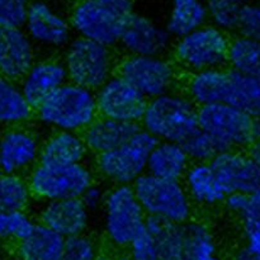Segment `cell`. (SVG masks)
<instances>
[{"label":"cell","instance_id":"f6af8a7d","mask_svg":"<svg viewBox=\"0 0 260 260\" xmlns=\"http://www.w3.org/2000/svg\"><path fill=\"white\" fill-rule=\"evenodd\" d=\"M0 173H2V165H0Z\"/></svg>","mask_w":260,"mask_h":260},{"label":"cell","instance_id":"9a60e30c","mask_svg":"<svg viewBox=\"0 0 260 260\" xmlns=\"http://www.w3.org/2000/svg\"><path fill=\"white\" fill-rule=\"evenodd\" d=\"M210 164L228 196L260 189V167L249 150H225Z\"/></svg>","mask_w":260,"mask_h":260},{"label":"cell","instance_id":"5bb4252c","mask_svg":"<svg viewBox=\"0 0 260 260\" xmlns=\"http://www.w3.org/2000/svg\"><path fill=\"white\" fill-rule=\"evenodd\" d=\"M23 29L35 45L46 48H65L74 33L70 19L47 0H30Z\"/></svg>","mask_w":260,"mask_h":260},{"label":"cell","instance_id":"d6a6232c","mask_svg":"<svg viewBox=\"0 0 260 260\" xmlns=\"http://www.w3.org/2000/svg\"><path fill=\"white\" fill-rule=\"evenodd\" d=\"M249 0H206L208 23L225 30L236 33L241 13Z\"/></svg>","mask_w":260,"mask_h":260},{"label":"cell","instance_id":"9c48e42d","mask_svg":"<svg viewBox=\"0 0 260 260\" xmlns=\"http://www.w3.org/2000/svg\"><path fill=\"white\" fill-rule=\"evenodd\" d=\"M117 74L136 86L147 99L179 89L182 71L168 55H124Z\"/></svg>","mask_w":260,"mask_h":260},{"label":"cell","instance_id":"ba28073f","mask_svg":"<svg viewBox=\"0 0 260 260\" xmlns=\"http://www.w3.org/2000/svg\"><path fill=\"white\" fill-rule=\"evenodd\" d=\"M156 141L140 126L126 142L95 155V170L112 185H131L146 173L147 159Z\"/></svg>","mask_w":260,"mask_h":260},{"label":"cell","instance_id":"1f68e13d","mask_svg":"<svg viewBox=\"0 0 260 260\" xmlns=\"http://www.w3.org/2000/svg\"><path fill=\"white\" fill-rule=\"evenodd\" d=\"M33 198L27 177L15 173H0V211L27 210Z\"/></svg>","mask_w":260,"mask_h":260},{"label":"cell","instance_id":"8992f818","mask_svg":"<svg viewBox=\"0 0 260 260\" xmlns=\"http://www.w3.org/2000/svg\"><path fill=\"white\" fill-rule=\"evenodd\" d=\"M131 185L146 216L177 223L192 220L194 205L182 180L165 179L144 173Z\"/></svg>","mask_w":260,"mask_h":260},{"label":"cell","instance_id":"4dcf8cb0","mask_svg":"<svg viewBox=\"0 0 260 260\" xmlns=\"http://www.w3.org/2000/svg\"><path fill=\"white\" fill-rule=\"evenodd\" d=\"M228 66L260 81V42L235 35L231 37Z\"/></svg>","mask_w":260,"mask_h":260},{"label":"cell","instance_id":"7c38bea8","mask_svg":"<svg viewBox=\"0 0 260 260\" xmlns=\"http://www.w3.org/2000/svg\"><path fill=\"white\" fill-rule=\"evenodd\" d=\"M33 197L41 202L80 197L94 182V172L86 162L46 165L38 162L27 177Z\"/></svg>","mask_w":260,"mask_h":260},{"label":"cell","instance_id":"6da1fadb","mask_svg":"<svg viewBox=\"0 0 260 260\" xmlns=\"http://www.w3.org/2000/svg\"><path fill=\"white\" fill-rule=\"evenodd\" d=\"M183 88L198 107L226 103L253 117L260 114V81L230 66L188 74Z\"/></svg>","mask_w":260,"mask_h":260},{"label":"cell","instance_id":"30bf717a","mask_svg":"<svg viewBox=\"0 0 260 260\" xmlns=\"http://www.w3.org/2000/svg\"><path fill=\"white\" fill-rule=\"evenodd\" d=\"M102 211L104 233L116 248L127 249L145 229L146 213L137 201L132 185H113L108 189Z\"/></svg>","mask_w":260,"mask_h":260},{"label":"cell","instance_id":"4fadbf2b","mask_svg":"<svg viewBox=\"0 0 260 260\" xmlns=\"http://www.w3.org/2000/svg\"><path fill=\"white\" fill-rule=\"evenodd\" d=\"M95 101L99 116L140 124L149 99L116 73L96 89Z\"/></svg>","mask_w":260,"mask_h":260},{"label":"cell","instance_id":"ab89813d","mask_svg":"<svg viewBox=\"0 0 260 260\" xmlns=\"http://www.w3.org/2000/svg\"><path fill=\"white\" fill-rule=\"evenodd\" d=\"M107 189L102 183H98L96 180H94L79 198L81 200L83 205L88 208L89 212H96V211L102 210L104 205V201L107 197Z\"/></svg>","mask_w":260,"mask_h":260},{"label":"cell","instance_id":"7a4b0ae2","mask_svg":"<svg viewBox=\"0 0 260 260\" xmlns=\"http://www.w3.org/2000/svg\"><path fill=\"white\" fill-rule=\"evenodd\" d=\"M134 13V0H79L69 19L76 36L114 47Z\"/></svg>","mask_w":260,"mask_h":260},{"label":"cell","instance_id":"52a82bcc","mask_svg":"<svg viewBox=\"0 0 260 260\" xmlns=\"http://www.w3.org/2000/svg\"><path fill=\"white\" fill-rule=\"evenodd\" d=\"M113 47L89 38H71L65 47L62 62L69 81L95 91L117 73Z\"/></svg>","mask_w":260,"mask_h":260},{"label":"cell","instance_id":"d6986e66","mask_svg":"<svg viewBox=\"0 0 260 260\" xmlns=\"http://www.w3.org/2000/svg\"><path fill=\"white\" fill-rule=\"evenodd\" d=\"M68 81V73L62 60L43 58L35 61L18 83L28 103L36 109Z\"/></svg>","mask_w":260,"mask_h":260},{"label":"cell","instance_id":"74e56055","mask_svg":"<svg viewBox=\"0 0 260 260\" xmlns=\"http://www.w3.org/2000/svg\"><path fill=\"white\" fill-rule=\"evenodd\" d=\"M30 0H0V27H23Z\"/></svg>","mask_w":260,"mask_h":260},{"label":"cell","instance_id":"f546056e","mask_svg":"<svg viewBox=\"0 0 260 260\" xmlns=\"http://www.w3.org/2000/svg\"><path fill=\"white\" fill-rule=\"evenodd\" d=\"M183 228L185 260H220L217 243L205 223L190 220Z\"/></svg>","mask_w":260,"mask_h":260},{"label":"cell","instance_id":"d590c367","mask_svg":"<svg viewBox=\"0 0 260 260\" xmlns=\"http://www.w3.org/2000/svg\"><path fill=\"white\" fill-rule=\"evenodd\" d=\"M98 258L96 244L85 234L71 236L65 240V248L61 260H96Z\"/></svg>","mask_w":260,"mask_h":260},{"label":"cell","instance_id":"8d00e7d4","mask_svg":"<svg viewBox=\"0 0 260 260\" xmlns=\"http://www.w3.org/2000/svg\"><path fill=\"white\" fill-rule=\"evenodd\" d=\"M236 35L260 42V2L249 0L244 7Z\"/></svg>","mask_w":260,"mask_h":260},{"label":"cell","instance_id":"5b68a950","mask_svg":"<svg viewBox=\"0 0 260 260\" xmlns=\"http://www.w3.org/2000/svg\"><path fill=\"white\" fill-rule=\"evenodd\" d=\"M231 36L206 23L188 35L175 38L172 58L185 75L228 66Z\"/></svg>","mask_w":260,"mask_h":260},{"label":"cell","instance_id":"8fae6325","mask_svg":"<svg viewBox=\"0 0 260 260\" xmlns=\"http://www.w3.org/2000/svg\"><path fill=\"white\" fill-rule=\"evenodd\" d=\"M198 127L223 150H248L254 142L255 117L226 103L198 107Z\"/></svg>","mask_w":260,"mask_h":260},{"label":"cell","instance_id":"4316f807","mask_svg":"<svg viewBox=\"0 0 260 260\" xmlns=\"http://www.w3.org/2000/svg\"><path fill=\"white\" fill-rule=\"evenodd\" d=\"M35 117V109L27 102L19 83L0 75V126L27 124Z\"/></svg>","mask_w":260,"mask_h":260},{"label":"cell","instance_id":"3957f363","mask_svg":"<svg viewBox=\"0 0 260 260\" xmlns=\"http://www.w3.org/2000/svg\"><path fill=\"white\" fill-rule=\"evenodd\" d=\"M140 126L156 140L183 142L198 128V106L175 89L147 101Z\"/></svg>","mask_w":260,"mask_h":260},{"label":"cell","instance_id":"bcb514c9","mask_svg":"<svg viewBox=\"0 0 260 260\" xmlns=\"http://www.w3.org/2000/svg\"><path fill=\"white\" fill-rule=\"evenodd\" d=\"M258 2H260V0H258Z\"/></svg>","mask_w":260,"mask_h":260},{"label":"cell","instance_id":"484cf974","mask_svg":"<svg viewBox=\"0 0 260 260\" xmlns=\"http://www.w3.org/2000/svg\"><path fill=\"white\" fill-rule=\"evenodd\" d=\"M145 229L154 238L159 260H185L183 223L146 216Z\"/></svg>","mask_w":260,"mask_h":260},{"label":"cell","instance_id":"e575fe53","mask_svg":"<svg viewBox=\"0 0 260 260\" xmlns=\"http://www.w3.org/2000/svg\"><path fill=\"white\" fill-rule=\"evenodd\" d=\"M182 144L192 162H210L218 152L225 151L210 134L200 127Z\"/></svg>","mask_w":260,"mask_h":260},{"label":"cell","instance_id":"277c9868","mask_svg":"<svg viewBox=\"0 0 260 260\" xmlns=\"http://www.w3.org/2000/svg\"><path fill=\"white\" fill-rule=\"evenodd\" d=\"M98 116L95 91L71 81L35 109L36 119L52 131L83 132Z\"/></svg>","mask_w":260,"mask_h":260},{"label":"cell","instance_id":"836d02e7","mask_svg":"<svg viewBox=\"0 0 260 260\" xmlns=\"http://www.w3.org/2000/svg\"><path fill=\"white\" fill-rule=\"evenodd\" d=\"M36 223L25 210L0 211V240L19 243L33 230Z\"/></svg>","mask_w":260,"mask_h":260},{"label":"cell","instance_id":"83f0119b","mask_svg":"<svg viewBox=\"0 0 260 260\" xmlns=\"http://www.w3.org/2000/svg\"><path fill=\"white\" fill-rule=\"evenodd\" d=\"M206 23H208L206 0H172L164 25L175 40Z\"/></svg>","mask_w":260,"mask_h":260},{"label":"cell","instance_id":"7402d4cb","mask_svg":"<svg viewBox=\"0 0 260 260\" xmlns=\"http://www.w3.org/2000/svg\"><path fill=\"white\" fill-rule=\"evenodd\" d=\"M139 128V123L98 116L81 135L89 152L98 155L126 142Z\"/></svg>","mask_w":260,"mask_h":260},{"label":"cell","instance_id":"2e32d148","mask_svg":"<svg viewBox=\"0 0 260 260\" xmlns=\"http://www.w3.org/2000/svg\"><path fill=\"white\" fill-rule=\"evenodd\" d=\"M41 144L38 135L25 124L7 127L0 132V165L2 172L29 173L40 162Z\"/></svg>","mask_w":260,"mask_h":260},{"label":"cell","instance_id":"cb8c5ba5","mask_svg":"<svg viewBox=\"0 0 260 260\" xmlns=\"http://www.w3.org/2000/svg\"><path fill=\"white\" fill-rule=\"evenodd\" d=\"M190 162L182 142L157 140L147 159L146 173L165 179L182 180Z\"/></svg>","mask_w":260,"mask_h":260},{"label":"cell","instance_id":"e0dca14e","mask_svg":"<svg viewBox=\"0 0 260 260\" xmlns=\"http://www.w3.org/2000/svg\"><path fill=\"white\" fill-rule=\"evenodd\" d=\"M174 38L164 24L141 13H134L118 45L124 55H168Z\"/></svg>","mask_w":260,"mask_h":260},{"label":"cell","instance_id":"f1b7e54d","mask_svg":"<svg viewBox=\"0 0 260 260\" xmlns=\"http://www.w3.org/2000/svg\"><path fill=\"white\" fill-rule=\"evenodd\" d=\"M223 205L239 218L245 239H260V189L250 193H231Z\"/></svg>","mask_w":260,"mask_h":260},{"label":"cell","instance_id":"f35d334b","mask_svg":"<svg viewBox=\"0 0 260 260\" xmlns=\"http://www.w3.org/2000/svg\"><path fill=\"white\" fill-rule=\"evenodd\" d=\"M128 256L132 260H159L156 244L151 234L144 229L128 245Z\"/></svg>","mask_w":260,"mask_h":260},{"label":"cell","instance_id":"d4e9b609","mask_svg":"<svg viewBox=\"0 0 260 260\" xmlns=\"http://www.w3.org/2000/svg\"><path fill=\"white\" fill-rule=\"evenodd\" d=\"M65 240L62 235L37 222L23 240L17 243L19 260H61Z\"/></svg>","mask_w":260,"mask_h":260},{"label":"cell","instance_id":"7bdbcfd3","mask_svg":"<svg viewBox=\"0 0 260 260\" xmlns=\"http://www.w3.org/2000/svg\"><path fill=\"white\" fill-rule=\"evenodd\" d=\"M113 260H132L131 258H129L128 255H123V256H118V258L113 259Z\"/></svg>","mask_w":260,"mask_h":260},{"label":"cell","instance_id":"603a6c76","mask_svg":"<svg viewBox=\"0 0 260 260\" xmlns=\"http://www.w3.org/2000/svg\"><path fill=\"white\" fill-rule=\"evenodd\" d=\"M182 182L193 205L212 207L223 205L228 197L210 162H190Z\"/></svg>","mask_w":260,"mask_h":260},{"label":"cell","instance_id":"60d3db41","mask_svg":"<svg viewBox=\"0 0 260 260\" xmlns=\"http://www.w3.org/2000/svg\"><path fill=\"white\" fill-rule=\"evenodd\" d=\"M235 260H260V239H245Z\"/></svg>","mask_w":260,"mask_h":260},{"label":"cell","instance_id":"ac0fdd59","mask_svg":"<svg viewBox=\"0 0 260 260\" xmlns=\"http://www.w3.org/2000/svg\"><path fill=\"white\" fill-rule=\"evenodd\" d=\"M40 222L63 238L85 234L90 222V212L79 197L45 201L38 211Z\"/></svg>","mask_w":260,"mask_h":260},{"label":"cell","instance_id":"b9f144b4","mask_svg":"<svg viewBox=\"0 0 260 260\" xmlns=\"http://www.w3.org/2000/svg\"><path fill=\"white\" fill-rule=\"evenodd\" d=\"M251 146L260 149V114L255 117V128H254V142Z\"/></svg>","mask_w":260,"mask_h":260},{"label":"cell","instance_id":"ee69618b","mask_svg":"<svg viewBox=\"0 0 260 260\" xmlns=\"http://www.w3.org/2000/svg\"><path fill=\"white\" fill-rule=\"evenodd\" d=\"M96 260H113V259L108 258V256H101V255H99V258L96 259Z\"/></svg>","mask_w":260,"mask_h":260},{"label":"cell","instance_id":"44dd1931","mask_svg":"<svg viewBox=\"0 0 260 260\" xmlns=\"http://www.w3.org/2000/svg\"><path fill=\"white\" fill-rule=\"evenodd\" d=\"M90 154L81 132L53 131L41 144L40 162L46 165H73L86 162Z\"/></svg>","mask_w":260,"mask_h":260},{"label":"cell","instance_id":"ffe728a7","mask_svg":"<svg viewBox=\"0 0 260 260\" xmlns=\"http://www.w3.org/2000/svg\"><path fill=\"white\" fill-rule=\"evenodd\" d=\"M35 61V43L23 27H0V75L19 81Z\"/></svg>","mask_w":260,"mask_h":260}]
</instances>
